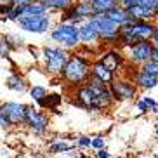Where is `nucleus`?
Here are the masks:
<instances>
[{"mask_svg":"<svg viewBox=\"0 0 158 158\" xmlns=\"http://www.w3.org/2000/svg\"><path fill=\"white\" fill-rule=\"evenodd\" d=\"M90 64H92V59H89L85 56H80L77 52H71L64 70L61 71V75H59L61 82H63V85L66 87L68 92L71 89H77L80 85H84L90 78Z\"/></svg>","mask_w":158,"mask_h":158,"instance_id":"1","label":"nucleus"},{"mask_svg":"<svg viewBox=\"0 0 158 158\" xmlns=\"http://www.w3.org/2000/svg\"><path fill=\"white\" fill-rule=\"evenodd\" d=\"M70 56L71 52L68 49L56 45V44H49V45H42L38 59L42 63V70L45 71L47 77H59Z\"/></svg>","mask_w":158,"mask_h":158,"instance_id":"2","label":"nucleus"},{"mask_svg":"<svg viewBox=\"0 0 158 158\" xmlns=\"http://www.w3.org/2000/svg\"><path fill=\"white\" fill-rule=\"evenodd\" d=\"M49 37L56 45H61L68 49V51H75L80 47V37H78V26L71 23H63V21H56L54 26L49 31Z\"/></svg>","mask_w":158,"mask_h":158,"instance_id":"3","label":"nucleus"},{"mask_svg":"<svg viewBox=\"0 0 158 158\" xmlns=\"http://www.w3.org/2000/svg\"><path fill=\"white\" fill-rule=\"evenodd\" d=\"M87 21L98 30L99 37H101V49L102 47H116V44H118V31H120L118 24H115L111 19H108L106 14H94Z\"/></svg>","mask_w":158,"mask_h":158,"instance_id":"4","label":"nucleus"},{"mask_svg":"<svg viewBox=\"0 0 158 158\" xmlns=\"http://www.w3.org/2000/svg\"><path fill=\"white\" fill-rule=\"evenodd\" d=\"M115 102H130L139 98V89L135 87L134 80L125 75H116L115 80L108 84Z\"/></svg>","mask_w":158,"mask_h":158,"instance_id":"5","label":"nucleus"},{"mask_svg":"<svg viewBox=\"0 0 158 158\" xmlns=\"http://www.w3.org/2000/svg\"><path fill=\"white\" fill-rule=\"evenodd\" d=\"M24 127L31 135L42 137L49 132L51 129V115L38 106L28 104V113H26V120H24Z\"/></svg>","mask_w":158,"mask_h":158,"instance_id":"6","label":"nucleus"},{"mask_svg":"<svg viewBox=\"0 0 158 158\" xmlns=\"http://www.w3.org/2000/svg\"><path fill=\"white\" fill-rule=\"evenodd\" d=\"M54 14L47 12V14L40 16H21L16 21V24L19 26V30H23L26 33H33V35H45L51 31V28L54 26Z\"/></svg>","mask_w":158,"mask_h":158,"instance_id":"7","label":"nucleus"},{"mask_svg":"<svg viewBox=\"0 0 158 158\" xmlns=\"http://www.w3.org/2000/svg\"><path fill=\"white\" fill-rule=\"evenodd\" d=\"M153 42L151 40H141V42L134 44V45L127 47L125 51V57H127V63L134 66H143L144 63H148L151 59V54H153Z\"/></svg>","mask_w":158,"mask_h":158,"instance_id":"8","label":"nucleus"},{"mask_svg":"<svg viewBox=\"0 0 158 158\" xmlns=\"http://www.w3.org/2000/svg\"><path fill=\"white\" fill-rule=\"evenodd\" d=\"M0 111L9 120L10 127H24L28 104L19 101H0Z\"/></svg>","mask_w":158,"mask_h":158,"instance_id":"9","label":"nucleus"},{"mask_svg":"<svg viewBox=\"0 0 158 158\" xmlns=\"http://www.w3.org/2000/svg\"><path fill=\"white\" fill-rule=\"evenodd\" d=\"M98 59L102 61L108 68H111L116 75L120 73L122 68H123L125 63H127L125 52L122 51L120 47H102L98 54Z\"/></svg>","mask_w":158,"mask_h":158,"instance_id":"10","label":"nucleus"},{"mask_svg":"<svg viewBox=\"0 0 158 158\" xmlns=\"http://www.w3.org/2000/svg\"><path fill=\"white\" fill-rule=\"evenodd\" d=\"M78 37H80V45L92 47V49L101 51V37H99L98 30L94 28L89 21H85V23H82L78 26Z\"/></svg>","mask_w":158,"mask_h":158,"instance_id":"11","label":"nucleus"},{"mask_svg":"<svg viewBox=\"0 0 158 158\" xmlns=\"http://www.w3.org/2000/svg\"><path fill=\"white\" fill-rule=\"evenodd\" d=\"M130 78L134 80V84L139 89V92H148V90H153V89L158 87V77L144 71L143 68H137Z\"/></svg>","mask_w":158,"mask_h":158,"instance_id":"12","label":"nucleus"},{"mask_svg":"<svg viewBox=\"0 0 158 158\" xmlns=\"http://www.w3.org/2000/svg\"><path fill=\"white\" fill-rule=\"evenodd\" d=\"M5 87L9 89L10 92L16 94H26L30 89V80L19 71H12V73L5 78Z\"/></svg>","mask_w":158,"mask_h":158,"instance_id":"13","label":"nucleus"},{"mask_svg":"<svg viewBox=\"0 0 158 158\" xmlns=\"http://www.w3.org/2000/svg\"><path fill=\"white\" fill-rule=\"evenodd\" d=\"M47 151H49V155L66 153V155H71V156H73L75 151H77V144H75V141H68V139H64V137H57V139H52L51 143L47 144ZM75 156H77V155H75Z\"/></svg>","mask_w":158,"mask_h":158,"instance_id":"14","label":"nucleus"},{"mask_svg":"<svg viewBox=\"0 0 158 158\" xmlns=\"http://www.w3.org/2000/svg\"><path fill=\"white\" fill-rule=\"evenodd\" d=\"M90 77H94V78L101 80L102 84H110V82H113L116 77V73L111 70V68H108L102 61H99L98 57L92 61V64H90Z\"/></svg>","mask_w":158,"mask_h":158,"instance_id":"15","label":"nucleus"},{"mask_svg":"<svg viewBox=\"0 0 158 158\" xmlns=\"http://www.w3.org/2000/svg\"><path fill=\"white\" fill-rule=\"evenodd\" d=\"M127 10L130 14V19H134V21H158L155 9L146 4H139L137 2V4L130 5Z\"/></svg>","mask_w":158,"mask_h":158,"instance_id":"16","label":"nucleus"},{"mask_svg":"<svg viewBox=\"0 0 158 158\" xmlns=\"http://www.w3.org/2000/svg\"><path fill=\"white\" fill-rule=\"evenodd\" d=\"M106 18L111 19L113 23L118 24V26H122V24H125V23H129V21H130L129 10H127L125 7H122V5H115L111 10H108Z\"/></svg>","mask_w":158,"mask_h":158,"instance_id":"17","label":"nucleus"},{"mask_svg":"<svg viewBox=\"0 0 158 158\" xmlns=\"http://www.w3.org/2000/svg\"><path fill=\"white\" fill-rule=\"evenodd\" d=\"M40 2L45 5V9L51 14H61L63 10L70 9L75 4V0H40Z\"/></svg>","mask_w":158,"mask_h":158,"instance_id":"18","label":"nucleus"},{"mask_svg":"<svg viewBox=\"0 0 158 158\" xmlns=\"http://www.w3.org/2000/svg\"><path fill=\"white\" fill-rule=\"evenodd\" d=\"M49 94V87L44 84H30V89H28V96L31 99V102L35 104H40L44 99L47 98Z\"/></svg>","mask_w":158,"mask_h":158,"instance_id":"19","label":"nucleus"},{"mask_svg":"<svg viewBox=\"0 0 158 158\" xmlns=\"http://www.w3.org/2000/svg\"><path fill=\"white\" fill-rule=\"evenodd\" d=\"M63 104V96L61 94H47V98L44 99L40 104H37L38 108H42V110H45V111H56L57 106H61Z\"/></svg>","mask_w":158,"mask_h":158,"instance_id":"20","label":"nucleus"},{"mask_svg":"<svg viewBox=\"0 0 158 158\" xmlns=\"http://www.w3.org/2000/svg\"><path fill=\"white\" fill-rule=\"evenodd\" d=\"M87 2L90 4L96 14H106L108 10H111L115 5H118L116 0H87Z\"/></svg>","mask_w":158,"mask_h":158,"instance_id":"21","label":"nucleus"},{"mask_svg":"<svg viewBox=\"0 0 158 158\" xmlns=\"http://www.w3.org/2000/svg\"><path fill=\"white\" fill-rule=\"evenodd\" d=\"M73 9H75V12H77L80 18H84L85 21H87V19H90L94 14H96L87 0H77V2L73 4Z\"/></svg>","mask_w":158,"mask_h":158,"instance_id":"22","label":"nucleus"},{"mask_svg":"<svg viewBox=\"0 0 158 158\" xmlns=\"http://www.w3.org/2000/svg\"><path fill=\"white\" fill-rule=\"evenodd\" d=\"M49 10L45 9V5L37 0V2H31L28 5H23V14L21 16H40V14H47Z\"/></svg>","mask_w":158,"mask_h":158,"instance_id":"23","label":"nucleus"},{"mask_svg":"<svg viewBox=\"0 0 158 158\" xmlns=\"http://www.w3.org/2000/svg\"><path fill=\"white\" fill-rule=\"evenodd\" d=\"M90 141H92V135H87V134L77 135V137H75L77 149H90Z\"/></svg>","mask_w":158,"mask_h":158,"instance_id":"24","label":"nucleus"},{"mask_svg":"<svg viewBox=\"0 0 158 158\" xmlns=\"http://www.w3.org/2000/svg\"><path fill=\"white\" fill-rule=\"evenodd\" d=\"M106 137L101 134L98 135H92V141H90V149H94V151H98V149H102V148H106Z\"/></svg>","mask_w":158,"mask_h":158,"instance_id":"25","label":"nucleus"},{"mask_svg":"<svg viewBox=\"0 0 158 158\" xmlns=\"http://www.w3.org/2000/svg\"><path fill=\"white\" fill-rule=\"evenodd\" d=\"M10 52H12V49H10L5 35H0V57H9Z\"/></svg>","mask_w":158,"mask_h":158,"instance_id":"26","label":"nucleus"},{"mask_svg":"<svg viewBox=\"0 0 158 158\" xmlns=\"http://www.w3.org/2000/svg\"><path fill=\"white\" fill-rule=\"evenodd\" d=\"M135 104V110L141 113V115H149V106H148V102H146V99L143 98V96H139V98L134 101Z\"/></svg>","mask_w":158,"mask_h":158,"instance_id":"27","label":"nucleus"},{"mask_svg":"<svg viewBox=\"0 0 158 158\" xmlns=\"http://www.w3.org/2000/svg\"><path fill=\"white\" fill-rule=\"evenodd\" d=\"M139 68H143L144 71H148V73L156 75V77H158V61L149 59L148 63H144V64H143V66H139Z\"/></svg>","mask_w":158,"mask_h":158,"instance_id":"28","label":"nucleus"},{"mask_svg":"<svg viewBox=\"0 0 158 158\" xmlns=\"http://www.w3.org/2000/svg\"><path fill=\"white\" fill-rule=\"evenodd\" d=\"M9 129H12V127H10V123H9V120L5 118L4 113L0 111V130H9Z\"/></svg>","mask_w":158,"mask_h":158,"instance_id":"29","label":"nucleus"},{"mask_svg":"<svg viewBox=\"0 0 158 158\" xmlns=\"http://www.w3.org/2000/svg\"><path fill=\"white\" fill-rule=\"evenodd\" d=\"M94 156L96 158H111V153L108 151V148H102V149L94 151Z\"/></svg>","mask_w":158,"mask_h":158,"instance_id":"30","label":"nucleus"},{"mask_svg":"<svg viewBox=\"0 0 158 158\" xmlns=\"http://www.w3.org/2000/svg\"><path fill=\"white\" fill-rule=\"evenodd\" d=\"M116 4L122 5V7H125V9H129L130 5L137 4V0H116Z\"/></svg>","mask_w":158,"mask_h":158,"instance_id":"31","label":"nucleus"},{"mask_svg":"<svg viewBox=\"0 0 158 158\" xmlns=\"http://www.w3.org/2000/svg\"><path fill=\"white\" fill-rule=\"evenodd\" d=\"M31 2H37V0H12V5H28Z\"/></svg>","mask_w":158,"mask_h":158,"instance_id":"32","label":"nucleus"},{"mask_svg":"<svg viewBox=\"0 0 158 158\" xmlns=\"http://www.w3.org/2000/svg\"><path fill=\"white\" fill-rule=\"evenodd\" d=\"M151 42H153V45L158 49V24H156V28H155V33H153V37H151Z\"/></svg>","mask_w":158,"mask_h":158,"instance_id":"33","label":"nucleus"},{"mask_svg":"<svg viewBox=\"0 0 158 158\" xmlns=\"http://www.w3.org/2000/svg\"><path fill=\"white\" fill-rule=\"evenodd\" d=\"M151 59H153V61H158V49H156V47L153 49V54H151Z\"/></svg>","mask_w":158,"mask_h":158,"instance_id":"34","label":"nucleus"},{"mask_svg":"<svg viewBox=\"0 0 158 158\" xmlns=\"http://www.w3.org/2000/svg\"><path fill=\"white\" fill-rule=\"evenodd\" d=\"M4 5H12V0H0V7Z\"/></svg>","mask_w":158,"mask_h":158,"instance_id":"35","label":"nucleus"},{"mask_svg":"<svg viewBox=\"0 0 158 158\" xmlns=\"http://www.w3.org/2000/svg\"><path fill=\"white\" fill-rule=\"evenodd\" d=\"M155 137H156V139H158V122H156V123H155Z\"/></svg>","mask_w":158,"mask_h":158,"instance_id":"36","label":"nucleus"},{"mask_svg":"<svg viewBox=\"0 0 158 158\" xmlns=\"http://www.w3.org/2000/svg\"><path fill=\"white\" fill-rule=\"evenodd\" d=\"M151 158H158V155H156V153H153V155H151Z\"/></svg>","mask_w":158,"mask_h":158,"instance_id":"37","label":"nucleus"},{"mask_svg":"<svg viewBox=\"0 0 158 158\" xmlns=\"http://www.w3.org/2000/svg\"><path fill=\"white\" fill-rule=\"evenodd\" d=\"M63 158H77V156H71V155H68V156H63Z\"/></svg>","mask_w":158,"mask_h":158,"instance_id":"38","label":"nucleus"},{"mask_svg":"<svg viewBox=\"0 0 158 158\" xmlns=\"http://www.w3.org/2000/svg\"><path fill=\"white\" fill-rule=\"evenodd\" d=\"M75 2H77V0H75Z\"/></svg>","mask_w":158,"mask_h":158,"instance_id":"39","label":"nucleus"}]
</instances>
